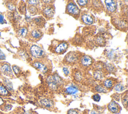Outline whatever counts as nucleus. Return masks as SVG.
<instances>
[{"mask_svg": "<svg viewBox=\"0 0 128 114\" xmlns=\"http://www.w3.org/2000/svg\"><path fill=\"white\" fill-rule=\"evenodd\" d=\"M46 81L49 87L52 90H56L58 86L62 83V80L56 74L48 76Z\"/></svg>", "mask_w": 128, "mask_h": 114, "instance_id": "obj_1", "label": "nucleus"}, {"mask_svg": "<svg viewBox=\"0 0 128 114\" xmlns=\"http://www.w3.org/2000/svg\"><path fill=\"white\" fill-rule=\"evenodd\" d=\"M30 53L34 58H40L43 55L44 52L38 46L32 45L30 48Z\"/></svg>", "mask_w": 128, "mask_h": 114, "instance_id": "obj_2", "label": "nucleus"}, {"mask_svg": "<svg viewBox=\"0 0 128 114\" xmlns=\"http://www.w3.org/2000/svg\"><path fill=\"white\" fill-rule=\"evenodd\" d=\"M105 4L108 10L110 12H114L116 9V2L114 1L106 0Z\"/></svg>", "mask_w": 128, "mask_h": 114, "instance_id": "obj_3", "label": "nucleus"}, {"mask_svg": "<svg viewBox=\"0 0 128 114\" xmlns=\"http://www.w3.org/2000/svg\"><path fill=\"white\" fill-rule=\"evenodd\" d=\"M67 11L72 15H78L79 13V9L72 3H70L67 6Z\"/></svg>", "mask_w": 128, "mask_h": 114, "instance_id": "obj_4", "label": "nucleus"}, {"mask_svg": "<svg viewBox=\"0 0 128 114\" xmlns=\"http://www.w3.org/2000/svg\"><path fill=\"white\" fill-rule=\"evenodd\" d=\"M120 106L118 104L114 101H111L108 104V108L110 111L112 113H118L120 110Z\"/></svg>", "mask_w": 128, "mask_h": 114, "instance_id": "obj_5", "label": "nucleus"}, {"mask_svg": "<svg viewBox=\"0 0 128 114\" xmlns=\"http://www.w3.org/2000/svg\"><path fill=\"white\" fill-rule=\"evenodd\" d=\"M2 72L5 75H12V71L10 66L8 64H3L0 68Z\"/></svg>", "mask_w": 128, "mask_h": 114, "instance_id": "obj_6", "label": "nucleus"}, {"mask_svg": "<svg viewBox=\"0 0 128 114\" xmlns=\"http://www.w3.org/2000/svg\"><path fill=\"white\" fill-rule=\"evenodd\" d=\"M33 65L34 67H36L44 73H45L48 71V68L40 62H35L33 64Z\"/></svg>", "mask_w": 128, "mask_h": 114, "instance_id": "obj_7", "label": "nucleus"}, {"mask_svg": "<svg viewBox=\"0 0 128 114\" xmlns=\"http://www.w3.org/2000/svg\"><path fill=\"white\" fill-rule=\"evenodd\" d=\"M40 103L43 106L47 108H50L52 106L53 102L52 100L48 98H43L40 100Z\"/></svg>", "mask_w": 128, "mask_h": 114, "instance_id": "obj_8", "label": "nucleus"}, {"mask_svg": "<svg viewBox=\"0 0 128 114\" xmlns=\"http://www.w3.org/2000/svg\"><path fill=\"white\" fill-rule=\"evenodd\" d=\"M77 59H78L77 55L74 52L70 53L66 55V60L69 63H74L77 60Z\"/></svg>", "mask_w": 128, "mask_h": 114, "instance_id": "obj_9", "label": "nucleus"}, {"mask_svg": "<svg viewBox=\"0 0 128 114\" xmlns=\"http://www.w3.org/2000/svg\"><path fill=\"white\" fill-rule=\"evenodd\" d=\"M92 62V59L88 56L84 55L81 58V63L84 66H89L90 64H91Z\"/></svg>", "mask_w": 128, "mask_h": 114, "instance_id": "obj_10", "label": "nucleus"}, {"mask_svg": "<svg viewBox=\"0 0 128 114\" xmlns=\"http://www.w3.org/2000/svg\"><path fill=\"white\" fill-rule=\"evenodd\" d=\"M43 12L44 15L48 18L52 17L54 14V10L50 7H46L44 9Z\"/></svg>", "mask_w": 128, "mask_h": 114, "instance_id": "obj_11", "label": "nucleus"}, {"mask_svg": "<svg viewBox=\"0 0 128 114\" xmlns=\"http://www.w3.org/2000/svg\"><path fill=\"white\" fill-rule=\"evenodd\" d=\"M68 48V44L66 42H62L58 45L55 49V51L57 53H62L65 51Z\"/></svg>", "mask_w": 128, "mask_h": 114, "instance_id": "obj_12", "label": "nucleus"}, {"mask_svg": "<svg viewBox=\"0 0 128 114\" xmlns=\"http://www.w3.org/2000/svg\"><path fill=\"white\" fill-rule=\"evenodd\" d=\"M82 21L86 25H90L93 22L92 18L88 15H84L82 17Z\"/></svg>", "mask_w": 128, "mask_h": 114, "instance_id": "obj_13", "label": "nucleus"}, {"mask_svg": "<svg viewBox=\"0 0 128 114\" xmlns=\"http://www.w3.org/2000/svg\"><path fill=\"white\" fill-rule=\"evenodd\" d=\"M42 35V32L38 30H32L30 33L31 37L34 39H38L40 38Z\"/></svg>", "mask_w": 128, "mask_h": 114, "instance_id": "obj_14", "label": "nucleus"}, {"mask_svg": "<svg viewBox=\"0 0 128 114\" xmlns=\"http://www.w3.org/2000/svg\"><path fill=\"white\" fill-rule=\"evenodd\" d=\"M78 89L74 86H69L66 89V92L70 94H74L78 92Z\"/></svg>", "mask_w": 128, "mask_h": 114, "instance_id": "obj_15", "label": "nucleus"}, {"mask_svg": "<svg viewBox=\"0 0 128 114\" xmlns=\"http://www.w3.org/2000/svg\"><path fill=\"white\" fill-rule=\"evenodd\" d=\"M4 83L6 85V87L9 90L12 91L13 90V87H12V82L8 79H5L4 80Z\"/></svg>", "mask_w": 128, "mask_h": 114, "instance_id": "obj_16", "label": "nucleus"}, {"mask_svg": "<svg viewBox=\"0 0 128 114\" xmlns=\"http://www.w3.org/2000/svg\"><path fill=\"white\" fill-rule=\"evenodd\" d=\"M8 92L7 89L2 85H0V95L2 96H6L8 95Z\"/></svg>", "mask_w": 128, "mask_h": 114, "instance_id": "obj_17", "label": "nucleus"}, {"mask_svg": "<svg viewBox=\"0 0 128 114\" xmlns=\"http://www.w3.org/2000/svg\"><path fill=\"white\" fill-rule=\"evenodd\" d=\"M94 77L98 80H100L103 77V74L102 73V72L99 70L96 71L94 73Z\"/></svg>", "mask_w": 128, "mask_h": 114, "instance_id": "obj_18", "label": "nucleus"}, {"mask_svg": "<svg viewBox=\"0 0 128 114\" xmlns=\"http://www.w3.org/2000/svg\"><path fill=\"white\" fill-rule=\"evenodd\" d=\"M34 22L36 25H39V26H42L44 24V21L42 18L38 17L36 18H35Z\"/></svg>", "mask_w": 128, "mask_h": 114, "instance_id": "obj_19", "label": "nucleus"}, {"mask_svg": "<svg viewBox=\"0 0 128 114\" xmlns=\"http://www.w3.org/2000/svg\"><path fill=\"white\" fill-rule=\"evenodd\" d=\"M114 88V90L117 91H122L124 90V87L122 84L118 83L115 85Z\"/></svg>", "mask_w": 128, "mask_h": 114, "instance_id": "obj_20", "label": "nucleus"}, {"mask_svg": "<svg viewBox=\"0 0 128 114\" xmlns=\"http://www.w3.org/2000/svg\"><path fill=\"white\" fill-rule=\"evenodd\" d=\"M95 89L96 91L100 92V93H105L107 91L103 87H102L100 85H97L95 87Z\"/></svg>", "mask_w": 128, "mask_h": 114, "instance_id": "obj_21", "label": "nucleus"}, {"mask_svg": "<svg viewBox=\"0 0 128 114\" xmlns=\"http://www.w3.org/2000/svg\"><path fill=\"white\" fill-rule=\"evenodd\" d=\"M113 83L112 80H110V79H106L104 81V85L105 87H107V88H111L112 86Z\"/></svg>", "mask_w": 128, "mask_h": 114, "instance_id": "obj_22", "label": "nucleus"}, {"mask_svg": "<svg viewBox=\"0 0 128 114\" xmlns=\"http://www.w3.org/2000/svg\"><path fill=\"white\" fill-rule=\"evenodd\" d=\"M18 34L20 35L22 37L26 36L27 34V29L25 28H22L18 31Z\"/></svg>", "mask_w": 128, "mask_h": 114, "instance_id": "obj_23", "label": "nucleus"}, {"mask_svg": "<svg viewBox=\"0 0 128 114\" xmlns=\"http://www.w3.org/2000/svg\"><path fill=\"white\" fill-rule=\"evenodd\" d=\"M92 97V99H94V100L95 101H99L100 99V96L98 94L94 95Z\"/></svg>", "mask_w": 128, "mask_h": 114, "instance_id": "obj_24", "label": "nucleus"}, {"mask_svg": "<svg viewBox=\"0 0 128 114\" xmlns=\"http://www.w3.org/2000/svg\"><path fill=\"white\" fill-rule=\"evenodd\" d=\"M122 102L124 105L126 106L128 103V95H126L124 96V98L122 99Z\"/></svg>", "mask_w": 128, "mask_h": 114, "instance_id": "obj_25", "label": "nucleus"}, {"mask_svg": "<svg viewBox=\"0 0 128 114\" xmlns=\"http://www.w3.org/2000/svg\"><path fill=\"white\" fill-rule=\"evenodd\" d=\"M12 69H13L14 71V73L16 74H18L19 73V72H20V68L17 66H16V65L13 66H12Z\"/></svg>", "mask_w": 128, "mask_h": 114, "instance_id": "obj_26", "label": "nucleus"}, {"mask_svg": "<svg viewBox=\"0 0 128 114\" xmlns=\"http://www.w3.org/2000/svg\"><path fill=\"white\" fill-rule=\"evenodd\" d=\"M78 3V4L81 6H85L88 2V1H77Z\"/></svg>", "mask_w": 128, "mask_h": 114, "instance_id": "obj_27", "label": "nucleus"}, {"mask_svg": "<svg viewBox=\"0 0 128 114\" xmlns=\"http://www.w3.org/2000/svg\"><path fill=\"white\" fill-rule=\"evenodd\" d=\"M6 58L4 54L0 50V60H4Z\"/></svg>", "mask_w": 128, "mask_h": 114, "instance_id": "obj_28", "label": "nucleus"}, {"mask_svg": "<svg viewBox=\"0 0 128 114\" xmlns=\"http://www.w3.org/2000/svg\"><path fill=\"white\" fill-rule=\"evenodd\" d=\"M36 8H34V6H31L30 8V11L31 13L32 14H34V13L36 12Z\"/></svg>", "mask_w": 128, "mask_h": 114, "instance_id": "obj_29", "label": "nucleus"}, {"mask_svg": "<svg viewBox=\"0 0 128 114\" xmlns=\"http://www.w3.org/2000/svg\"><path fill=\"white\" fill-rule=\"evenodd\" d=\"M97 41L98 42V43H99L100 44L102 45L104 43V39L101 38V37H99L97 39Z\"/></svg>", "mask_w": 128, "mask_h": 114, "instance_id": "obj_30", "label": "nucleus"}, {"mask_svg": "<svg viewBox=\"0 0 128 114\" xmlns=\"http://www.w3.org/2000/svg\"><path fill=\"white\" fill-rule=\"evenodd\" d=\"M8 9L11 10V11H12V10H14L15 9V7L12 4H9L8 5Z\"/></svg>", "mask_w": 128, "mask_h": 114, "instance_id": "obj_31", "label": "nucleus"}, {"mask_svg": "<svg viewBox=\"0 0 128 114\" xmlns=\"http://www.w3.org/2000/svg\"><path fill=\"white\" fill-rule=\"evenodd\" d=\"M68 114H78L77 111H76V110H73V109H70L68 111Z\"/></svg>", "mask_w": 128, "mask_h": 114, "instance_id": "obj_32", "label": "nucleus"}, {"mask_svg": "<svg viewBox=\"0 0 128 114\" xmlns=\"http://www.w3.org/2000/svg\"><path fill=\"white\" fill-rule=\"evenodd\" d=\"M81 78H82L81 75H80L79 73H76V79L77 80L79 81V80H80V79H81Z\"/></svg>", "mask_w": 128, "mask_h": 114, "instance_id": "obj_33", "label": "nucleus"}, {"mask_svg": "<svg viewBox=\"0 0 128 114\" xmlns=\"http://www.w3.org/2000/svg\"><path fill=\"white\" fill-rule=\"evenodd\" d=\"M62 70H63V72H64V73L66 75H68V74L69 72H68V69L67 68H66V67L63 68Z\"/></svg>", "mask_w": 128, "mask_h": 114, "instance_id": "obj_34", "label": "nucleus"}, {"mask_svg": "<svg viewBox=\"0 0 128 114\" xmlns=\"http://www.w3.org/2000/svg\"><path fill=\"white\" fill-rule=\"evenodd\" d=\"M28 3L31 5H36L38 4L37 1H28Z\"/></svg>", "mask_w": 128, "mask_h": 114, "instance_id": "obj_35", "label": "nucleus"}, {"mask_svg": "<svg viewBox=\"0 0 128 114\" xmlns=\"http://www.w3.org/2000/svg\"><path fill=\"white\" fill-rule=\"evenodd\" d=\"M4 23V16L0 14V23L3 24Z\"/></svg>", "mask_w": 128, "mask_h": 114, "instance_id": "obj_36", "label": "nucleus"}, {"mask_svg": "<svg viewBox=\"0 0 128 114\" xmlns=\"http://www.w3.org/2000/svg\"><path fill=\"white\" fill-rule=\"evenodd\" d=\"M11 106L10 105H9V104H8V105H6V106L4 107V109H6V110H10V109H11Z\"/></svg>", "mask_w": 128, "mask_h": 114, "instance_id": "obj_37", "label": "nucleus"}, {"mask_svg": "<svg viewBox=\"0 0 128 114\" xmlns=\"http://www.w3.org/2000/svg\"><path fill=\"white\" fill-rule=\"evenodd\" d=\"M91 114H101V113H98V112H96V111L94 110H93V111H92Z\"/></svg>", "mask_w": 128, "mask_h": 114, "instance_id": "obj_38", "label": "nucleus"}, {"mask_svg": "<svg viewBox=\"0 0 128 114\" xmlns=\"http://www.w3.org/2000/svg\"><path fill=\"white\" fill-rule=\"evenodd\" d=\"M3 103H4V100L2 98L0 97V105H2Z\"/></svg>", "mask_w": 128, "mask_h": 114, "instance_id": "obj_39", "label": "nucleus"}]
</instances>
